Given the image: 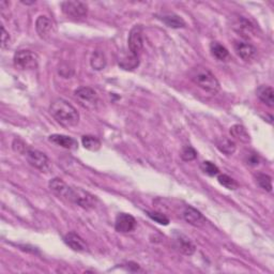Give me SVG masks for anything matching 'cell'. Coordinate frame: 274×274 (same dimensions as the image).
Segmentation results:
<instances>
[{
	"mask_svg": "<svg viewBox=\"0 0 274 274\" xmlns=\"http://www.w3.org/2000/svg\"><path fill=\"white\" fill-rule=\"evenodd\" d=\"M49 113L54 119L66 128H72L78 125L79 114L72 104L64 99H56L50 103Z\"/></svg>",
	"mask_w": 274,
	"mask_h": 274,
	"instance_id": "cell-1",
	"label": "cell"
},
{
	"mask_svg": "<svg viewBox=\"0 0 274 274\" xmlns=\"http://www.w3.org/2000/svg\"><path fill=\"white\" fill-rule=\"evenodd\" d=\"M190 77L194 84L210 94L214 95L220 91L221 87L217 78L206 67L197 66L193 68L190 72Z\"/></svg>",
	"mask_w": 274,
	"mask_h": 274,
	"instance_id": "cell-2",
	"label": "cell"
},
{
	"mask_svg": "<svg viewBox=\"0 0 274 274\" xmlns=\"http://www.w3.org/2000/svg\"><path fill=\"white\" fill-rule=\"evenodd\" d=\"M68 200L74 202L77 206L84 209H92L96 205V197L92 195L91 193L87 192L81 188H72L71 187Z\"/></svg>",
	"mask_w": 274,
	"mask_h": 274,
	"instance_id": "cell-3",
	"label": "cell"
},
{
	"mask_svg": "<svg viewBox=\"0 0 274 274\" xmlns=\"http://www.w3.org/2000/svg\"><path fill=\"white\" fill-rule=\"evenodd\" d=\"M74 95L84 108L94 111L98 108L99 95L90 87H81L75 90Z\"/></svg>",
	"mask_w": 274,
	"mask_h": 274,
	"instance_id": "cell-4",
	"label": "cell"
},
{
	"mask_svg": "<svg viewBox=\"0 0 274 274\" xmlns=\"http://www.w3.org/2000/svg\"><path fill=\"white\" fill-rule=\"evenodd\" d=\"M14 65L16 68L21 70H33L37 69L39 58L35 52L28 50V49H22L17 50L14 55Z\"/></svg>",
	"mask_w": 274,
	"mask_h": 274,
	"instance_id": "cell-5",
	"label": "cell"
},
{
	"mask_svg": "<svg viewBox=\"0 0 274 274\" xmlns=\"http://www.w3.org/2000/svg\"><path fill=\"white\" fill-rule=\"evenodd\" d=\"M63 12L71 20L81 21L88 14V7L82 2H65L61 4Z\"/></svg>",
	"mask_w": 274,
	"mask_h": 274,
	"instance_id": "cell-6",
	"label": "cell"
},
{
	"mask_svg": "<svg viewBox=\"0 0 274 274\" xmlns=\"http://www.w3.org/2000/svg\"><path fill=\"white\" fill-rule=\"evenodd\" d=\"M26 157H27L28 163L34 167V169L39 170L42 173H48L50 170V161L45 153H43L39 150L29 149L26 152Z\"/></svg>",
	"mask_w": 274,
	"mask_h": 274,
	"instance_id": "cell-7",
	"label": "cell"
},
{
	"mask_svg": "<svg viewBox=\"0 0 274 274\" xmlns=\"http://www.w3.org/2000/svg\"><path fill=\"white\" fill-rule=\"evenodd\" d=\"M128 44H129V50L131 54L136 57H139L144 48L143 27H141L140 25H136L131 29L129 39H128Z\"/></svg>",
	"mask_w": 274,
	"mask_h": 274,
	"instance_id": "cell-8",
	"label": "cell"
},
{
	"mask_svg": "<svg viewBox=\"0 0 274 274\" xmlns=\"http://www.w3.org/2000/svg\"><path fill=\"white\" fill-rule=\"evenodd\" d=\"M136 227V220L129 213H119L115 220V229L118 233L128 234L133 232Z\"/></svg>",
	"mask_w": 274,
	"mask_h": 274,
	"instance_id": "cell-9",
	"label": "cell"
},
{
	"mask_svg": "<svg viewBox=\"0 0 274 274\" xmlns=\"http://www.w3.org/2000/svg\"><path fill=\"white\" fill-rule=\"evenodd\" d=\"M35 30H37L40 38L47 40L54 34L55 26L47 16L40 15L35 22Z\"/></svg>",
	"mask_w": 274,
	"mask_h": 274,
	"instance_id": "cell-10",
	"label": "cell"
},
{
	"mask_svg": "<svg viewBox=\"0 0 274 274\" xmlns=\"http://www.w3.org/2000/svg\"><path fill=\"white\" fill-rule=\"evenodd\" d=\"M174 246L177 251L180 253L191 256L196 251V246L189 239L188 237L181 234H176L174 237Z\"/></svg>",
	"mask_w": 274,
	"mask_h": 274,
	"instance_id": "cell-11",
	"label": "cell"
},
{
	"mask_svg": "<svg viewBox=\"0 0 274 274\" xmlns=\"http://www.w3.org/2000/svg\"><path fill=\"white\" fill-rule=\"evenodd\" d=\"M183 218L185 222L194 227H202L206 224V217L197 209L191 206L185 207L183 211Z\"/></svg>",
	"mask_w": 274,
	"mask_h": 274,
	"instance_id": "cell-12",
	"label": "cell"
},
{
	"mask_svg": "<svg viewBox=\"0 0 274 274\" xmlns=\"http://www.w3.org/2000/svg\"><path fill=\"white\" fill-rule=\"evenodd\" d=\"M235 51L244 61L253 60L257 55V49L251 43L247 42H236L235 43Z\"/></svg>",
	"mask_w": 274,
	"mask_h": 274,
	"instance_id": "cell-13",
	"label": "cell"
},
{
	"mask_svg": "<svg viewBox=\"0 0 274 274\" xmlns=\"http://www.w3.org/2000/svg\"><path fill=\"white\" fill-rule=\"evenodd\" d=\"M233 28L245 39L253 37L255 33V28L252 23L249 20L244 19L243 16H238V19H236L233 24Z\"/></svg>",
	"mask_w": 274,
	"mask_h": 274,
	"instance_id": "cell-14",
	"label": "cell"
},
{
	"mask_svg": "<svg viewBox=\"0 0 274 274\" xmlns=\"http://www.w3.org/2000/svg\"><path fill=\"white\" fill-rule=\"evenodd\" d=\"M65 242L67 245H69L71 249L76 252H87L88 251V244L83 239L81 236H78L75 233H69L65 236Z\"/></svg>",
	"mask_w": 274,
	"mask_h": 274,
	"instance_id": "cell-15",
	"label": "cell"
},
{
	"mask_svg": "<svg viewBox=\"0 0 274 274\" xmlns=\"http://www.w3.org/2000/svg\"><path fill=\"white\" fill-rule=\"evenodd\" d=\"M48 185H49L50 191L54 193L55 195H57L59 198H64L68 200L71 187H69V185L63 179H60V178L51 179Z\"/></svg>",
	"mask_w": 274,
	"mask_h": 274,
	"instance_id": "cell-16",
	"label": "cell"
},
{
	"mask_svg": "<svg viewBox=\"0 0 274 274\" xmlns=\"http://www.w3.org/2000/svg\"><path fill=\"white\" fill-rule=\"evenodd\" d=\"M48 140L50 143L55 144L57 146H60L63 148L69 149V150H76L78 148V144L77 141L67 135H63V134H52L48 137Z\"/></svg>",
	"mask_w": 274,
	"mask_h": 274,
	"instance_id": "cell-17",
	"label": "cell"
},
{
	"mask_svg": "<svg viewBox=\"0 0 274 274\" xmlns=\"http://www.w3.org/2000/svg\"><path fill=\"white\" fill-rule=\"evenodd\" d=\"M166 26H169L171 28L174 29H179L185 27V22L181 16L174 14V13H167L163 14L162 16L158 17Z\"/></svg>",
	"mask_w": 274,
	"mask_h": 274,
	"instance_id": "cell-18",
	"label": "cell"
},
{
	"mask_svg": "<svg viewBox=\"0 0 274 274\" xmlns=\"http://www.w3.org/2000/svg\"><path fill=\"white\" fill-rule=\"evenodd\" d=\"M216 147L221 152L226 154V155H233L237 149L235 141L231 138L225 137V136L220 137L216 140Z\"/></svg>",
	"mask_w": 274,
	"mask_h": 274,
	"instance_id": "cell-19",
	"label": "cell"
},
{
	"mask_svg": "<svg viewBox=\"0 0 274 274\" xmlns=\"http://www.w3.org/2000/svg\"><path fill=\"white\" fill-rule=\"evenodd\" d=\"M210 51L212 56L216 58L218 61H228L231 59L228 49L218 42H212L210 44Z\"/></svg>",
	"mask_w": 274,
	"mask_h": 274,
	"instance_id": "cell-20",
	"label": "cell"
},
{
	"mask_svg": "<svg viewBox=\"0 0 274 274\" xmlns=\"http://www.w3.org/2000/svg\"><path fill=\"white\" fill-rule=\"evenodd\" d=\"M257 96L259 100L268 105L269 107L274 106V90L270 86H260L257 89Z\"/></svg>",
	"mask_w": 274,
	"mask_h": 274,
	"instance_id": "cell-21",
	"label": "cell"
},
{
	"mask_svg": "<svg viewBox=\"0 0 274 274\" xmlns=\"http://www.w3.org/2000/svg\"><path fill=\"white\" fill-rule=\"evenodd\" d=\"M229 133H231L232 137L235 139L241 141V143L247 144L251 141V136L249 134V132L246 131V129L241 126V125H235L229 130Z\"/></svg>",
	"mask_w": 274,
	"mask_h": 274,
	"instance_id": "cell-22",
	"label": "cell"
},
{
	"mask_svg": "<svg viewBox=\"0 0 274 274\" xmlns=\"http://www.w3.org/2000/svg\"><path fill=\"white\" fill-rule=\"evenodd\" d=\"M82 144L89 151H98L101 148V140L93 135H84L82 137Z\"/></svg>",
	"mask_w": 274,
	"mask_h": 274,
	"instance_id": "cell-23",
	"label": "cell"
},
{
	"mask_svg": "<svg viewBox=\"0 0 274 274\" xmlns=\"http://www.w3.org/2000/svg\"><path fill=\"white\" fill-rule=\"evenodd\" d=\"M90 65L93 70L96 71H101L106 67V57L104 55V52L101 50H95L90 60Z\"/></svg>",
	"mask_w": 274,
	"mask_h": 274,
	"instance_id": "cell-24",
	"label": "cell"
},
{
	"mask_svg": "<svg viewBox=\"0 0 274 274\" xmlns=\"http://www.w3.org/2000/svg\"><path fill=\"white\" fill-rule=\"evenodd\" d=\"M138 65H139V57L132 55L131 52H130V56H126L119 60V67H121L122 69H125L127 71L136 69Z\"/></svg>",
	"mask_w": 274,
	"mask_h": 274,
	"instance_id": "cell-25",
	"label": "cell"
},
{
	"mask_svg": "<svg viewBox=\"0 0 274 274\" xmlns=\"http://www.w3.org/2000/svg\"><path fill=\"white\" fill-rule=\"evenodd\" d=\"M217 181L221 185H223L224 188H226L228 190L235 191L239 188V183H238L234 178H232V177H229L228 175H225V174L218 175Z\"/></svg>",
	"mask_w": 274,
	"mask_h": 274,
	"instance_id": "cell-26",
	"label": "cell"
},
{
	"mask_svg": "<svg viewBox=\"0 0 274 274\" xmlns=\"http://www.w3.org/2000/svg\"><path fill=\"white\" fill-rule=\"evenodd\" d=\"M256 182L262 190L267 192L272 191V178L269 175L257 174L256 175Z\"/></svg>",
	"mask_w": 274,
	"mask_h": 274,
	"instance_id": "cell-27",
	"label": "cell"
},
{
	"mask_svg": "<svg viewBox=\"0 0 274 274\" xmlns=\"http://www.w3.org/2000/svg\"><path fill=\"white\" fill-rule=\"evenodd\" d=\"M200 169L204 172L206 175L210 177H214L220 174V171L217 169V166L214 165L213 163H211L209 161H204L200 164Z\"/></svg>",
	"mask_w": 274,
	"mask_h": 274,
	"instance_id": "cell-28",
	"label": "cell"
},
{
	"mask_svg": "<svg viewBox=\"0 0 274 274\" xmlns=\"http://www.w3.org/2000/svg\"><path fill=\"white\" fill-rule=\"evenodd\" d=\"M147 215L153 220L154 222L158 223V224H161V225H169L170 224V218L167 217L165 214L163 213H160V212H151V211H148L147 212Z\"/></svg>",
	"mask_w": 274,
	"mask_h": 274,
	"instance_id": "cell-29",
	"label": "cell"
},
{
	"mask_svg": "<svg viewBox=\"0 0 274 274\" xmlns=\"http://www.w3.org/2000/svg\"><path fill=\"white\" fill-rule=\"evenodd\" d=\"M196 157H197V152H196V150L194 149L193 147L187 146V147L183 148L182 152H181V158L183 161L191 162L193 160H195Z\"/></svg>",
	"mask_w": 274,
	"mask_h": 274,
	"instance_id": "cell-30",
	"label": "cell"
},
{
	"mask_svg": "<svg viewBox=\"0 0 274 274\" xmlns=\"http://www.w3.org/2000/svg\"><path fill=\"white\" fill-rule=\"evenodd\" d=\"M12 147H13V150L15 152L17 153H21V154H26V152L28 151V148H27V145H26L23 140H21L20 138H15L13 140V144H12Z\"/></svg>",
	"mask_w": 274,
	"mask_h": 274,
	"instance_id": "cell-31",
	"label": "cell"
},
{
	"mask_svg": "<svg viewBox=\"0 0 274 274\" xmlns=\"http://www.w3.org/2000/svg\"><path fill=\"white\" fill-rule=\"evenodd\" d=\"M245 163L251 166H256L259 164V156L254 151H249L245 154Z\"/></svg>",
	"mask_w": 274,
	"mask_h": 274,
	"instance_id": "cell-32",
	"label": "cell"
},
{
	"mask_svg": "<svg viewBox=\"0 0 274 274\" xmlns=\"http://www.w3.org/2000/svg\"><path fill=\"white\" fill-rule=\"evenodd\" d=\"M10 34L5 29L4 26H2V48L6 49L10 45Z\"/></svg>",
	"mask_w": 274,
	"mask_h": 274,
	"instance_id": "cell-33",
	"label": "cell"
}]
</instances>
